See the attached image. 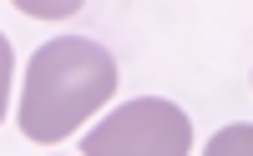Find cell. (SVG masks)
Listing matches in <instances>:
<instances>
[{
    "label": "cell",
    "instance_id": "cell-3",
    "mask_svg": "<svg viewBox=\"0 0 253 156\" xmlns=\"http://www.w3.org/2000/svg\"><path fill=\"white\" fill-rule=\"evenodd\" d=\"M203 156H253V126H248V121L223 126L218 136L203 146Z\"/></svg>",
    "mask_w": 253,
    "mask_h": 156
},
{
    "label": "cell",
    "instance_id": "cell-5",
    "mask_svg": "<svg viewBox=\"0 0 253 156\" xmlns=\"http://www.w3.org/2000/svg\"><path fill=\"white\" fill-rule=\"evenodd\" d=\"M20 10H26V15H71L76 5H31V0H26Z\"/></svg>",
    "mask_w": 253,
    "mask_h": 156
},
{
    "label": "cell",
    "instance_id": "cell-4",
    "mask_svg": "<svg viewBox=\"0 0 253 156\" xmlns=\"http://www.w3.org/2000/svg\"><path fill=\"white\" fill-rule=\"evenodd\" d=\"M10 76H15V56H10V40L0 35V121H5V106H10Z\"/></svg>",
    "mask_w": 253,
    "mask_h": 156
},
{
    "label": "cell",
    "instance_id": "cell-1",
    "mask_svg": "<svg viewBox=\"0 0 253 156\" xmlns=\"http://www.w3.org/2000/svg\"><path fill=\"white\" fill-rule=\"evenodd\" d=\"M112 96H117V61H112V51L86 40V35H61V40H46V46L31 56L15 116H20V131H26L31 141L56 146L86 116H96Z\"/></svg>",
    "mask_w": 253,
    "mask_h": 156
},
{
    "label": "cell",
    "instance_id": "cell-2",
    "mask_svg": "<svg viewBox=\"0 0 253 156\" xmlns=\"http://www.w3.org/2000/svg\"><path fill=\"white\" fill-rule=\"evenodd\" d=\"M193 151V121L182 106L162 96L122 101L101 126L81 136V156H187Z\"/></svg>",
    "mask_w": 253,
    "mask_h": 156
}]
</instances>
